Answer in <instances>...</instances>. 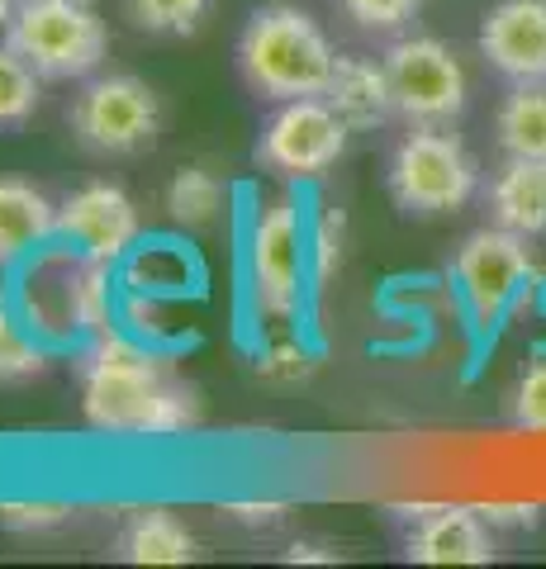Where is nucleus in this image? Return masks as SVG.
<instances>
[{"mask_svg": "<svg viewBox=\"0 0 546 569\" xmlns=\"http://www.w3.org/2000/svg\"><path fill=\"white\" fill-rule=\"evenodd\" d=\"M414 527L404 537V556L418 565H489L495 560V527L480 518V508L456 503H414L395 508Z\"/></svg>", "mask_w": 546, "mask_h": 569, "instance_id": "f8f14e48", "label": "nucleus"}, {"mask_svg": "<svg viewBox=\"0 0 546 569\" xmlns=\"http://www.w3.org/2000/svg\"><path fill=\"white\" fill-rule=\"evenodd\" d=\"M48 366L43 347L24 332V323H14V313L0 305V385H29L39 380Z\"/></svg>", "mask_w": 546, "mask_h": 569, "instance_id": "4be33fe9", "label": "nucleus"}, {"mask_svg": "<svg viewBox=\"0 0 546 569\" xmlns=\"http://www.w3.org/2000/svg\"><path fill=\"white\" fill-rule=\"evenodd\" d=\"M338 6L366 33H404L418 20L423 0H338Z\"/></svg>", "mask_w": 546, "mask_h": 569, "instance_id": "5701e85b", "label": "nucleus"}, {"mask_svg": "<svg viewBox=\"0 0 546 569\" xmlns=\"http://www.w3.org/2000/svg\"><path fill=\"white\" fill-rule=\"evenodd\" d=\"M72 503H0V531H20V537H43L72 522Z\"/></svg>", "mask_w": 546, "mask_h": 569, "instance_id": "393cba45", "label": "nucleus"}, {"mask_svg": "<svg viewBox=\"0 0 546 569\" xmlns=\"http://www.w3.org/2000/svg\"><path fill=\"white\" fill-rule=\"evenodd\" d=\"M81 408L96 432L171 437L200 422V389L171 361L105 328L81 356Z\"/></svg>", "mask_w": 546, "mask_h": 569, "instance_id": "f257e3e1", "label": "nucleus"}, {"mask_svg": "<svg viewBox=\"0 0 546 569\" xmlns=\"http://www.w3.org/2000/svg\"><path fill=\"white\" fill-rule=\"evenodd\" d=\"M6 43L43 81H77L105 62L110 29L96 0H24L6 24Z\"/></svg>", "mask_w": 546, "mask_h": 569, "instance_id": "7ed1b4c3", "label": "nucleus"}, {"mask_svg": "<svg viewBox=\"0 0 546 569\" xmlns=\"http://www.w3.org/2000/svg\"><path fill=\"white\" fill-rule=\"evenodd\" d=\"M508 413H514V427H523V432L546 437V361L527 366L518 376L514 399H508Z\"/></svg>", "mask_w": 546, "mask_h": 569, "instance_id": "b1692460", "label": "nucleus"}, {"mask_svg": "<svg viewBox=\"0 0 546 569\" xmlns=\"http://www.w3.org/2000/svg\"><path fill=\"white\" fill-rule=\"evenodd\" d=\"M332 52L324 24L299 6H261L238 33V77L248 81V91L261 100H305L324 96L332 77Z\"/></svg>", "mask_w": 546, "mask_h": 569, "instance_id": "f03ea898", "label": "nucleus"}, {"mask_svg": "<svg viewBox=\"0 0 546 569\" xmlns=\"http://www.w3.org/2000/svg\"><path fill=\"white\" fill-rule=\"evenodd\" d=\"M115 556L129 565H186V560H196L200 550H196L190 527L176 518L171 508H138L133 518L119 527Z\"/></svg>", "mask_w": 546, "mask_h": 569, "instance_id": "f3484780", "label": "nucleus"}, {"mask_svg": "<svg viewBox=\"0 0 546 569\" xmlns=\"http://www.w3.org/2000/svg\"><path fill=\"white\" fill-rule=\"evenodd\" d=\"M347 119L332 110L324 96L280 100V110L261 123L252 162L261 171H276L286 181H314L343 162L347 152Z\"/></svg>", "mask_w": 546, "mask_h": 569, "instance_id": "6e6552de", "label": "nucleus"}, {"mask_svg": "<svg viewBox=\"0 0 546 569\" xmlns=\"http://www.w3.org/2000/svg\"><path fill=\"white\" fill-rule=\"evenodd\" d=\"M489 223L508 228L523 238H546V162H527V157H504L499 176L485 190Z\"/></svg>", "mask_w": 546, "mask_h": 569, "instance_id": "2eb2a0df", "label": "nucleus"}, {"mask_svg": "<svg viewBox=\"0 0 546 569\" xmlns=\"http://www.w3.org/2000/svg\"><path fill=\"white\" fill-rule=\"evenodd\" d=\"M110 261L91 252L48 257L29 271V318L48 332H105L110 328Z\"/></svg>", "mask_w": 546, "mask_h": 569, "instance_id": "1a4fd4ad", "label": "nucleus"}, {"mask_svg": "<svg viewBox=\"0 0 546 569\" xmlns=\"http://www.w3.org/2000/svg\"><path fill=\"white\" fill-rule=\"evenodd\" d=\"M338 257H343V219L338 213H324V219L314 223V276L328 280Z\"/></svg>", "mask_w": 546, "mask_h": 569, "instance_id": "a878e982", "label": "nucleus"}, {"mask_svg": "<svg viewBox=\"0 0 546 569\" xmlns=\"http://www.w3.org/2000/svg\"><path fill=\"white\" fill-rule=\"evenodd\" d=\"M228 200V186L209 167H181L167 186V213L181 228H209Z\"/></svg>", "mask_w": 546, "mask_h": 569, "instance_id": "6ab92c4d", "label": "nucleus"}, {"mask_svg": "<svg viewBox=\"0 0 546 569\" xmlns=\"http://www.w3.org/2000/svg\"><path fill=\"white\" fill-rule=\"evenodd\" d=\"M39 71L10 43H0V129H24L39 114Z\"/></svg>", "mask_w": 546, "mask_h": 569, "instance_id": "412c9836", "label": "nucleus"}, {"mask_svg": "<svg viewBox=\"0 0 546 569\" xmlns=\"http://www.w3.org/2000/svg\"><path fill=\"white\" fill-rule=\"evenodd\" d=\"M480 518H485L489 527L523 531V527H537V518H542V503H480Z\"/></svg>", "mask_w": 546, "mask_h": 569, "instance_id": "bb28decb", "label": "nucleus"}, {"mask_svg": "<svg viewBox=\"0 0 546 569\" xmlns=\"http://www.w3.org/2000/svg\"><path fill=\"white\" fill-rule=\"evenodd\" d=\"M219 512H228L234 522H248V527H271V522H280L286 518V503H224Z\"/></svg>", "mask_w": 546, "mask_h": 569, "instance_id": "cd10ccee", "label": "nucleus"}, {"mask_svg": "<svg viewBox=\"0 0 546 569\" xmlns=\"http://www.w3.org/2000/svg\"><path fill=\"white\" fill-rule=\"evenodd\" d=\"M451 280H456V290H461L475 323H499L504 313H514L542 284V261L533 252V238L489 223V228H475V233L456 247Z\"/></svg>", "mask_w": 546, "mask_h": 569, "instance_id": "0eeeda50", "label": "nucleus"}, {"mask_svg": "<svg viewBox=\"0 0 546 569\" xmlns=\"http://www.w3.org/2000/svg\"><path fill=\"white\" fill-rule=\"evenodd\" d=\"M324 100L347 119L351 133H371L380 123L395 119V96L390 77H385V58H361V52H338L328 77Z\"/></svg>", "mask_w": 546, "mask_h": 569, "instance_id": "4468645a", "label": "nucleus"}, {"mask_svg": "<svg viewBox=\"0 0 546 569\" xmlns=\"http://www.w3.org/2000/svg\"><path fill=\"white\" fill-rule=\"evenodd\" d=\"M385 186L404 213L443 219V213L470 204L475 186H480V167L451 129H409L390 152Z\"/></svg>", "mask_w": 546, "mask_h": 569, "instance_id": "20e7f679", "label": "nucleus"}, {"mask_svg": "<svg viewBox=\"0 0 546 569\" xmlns=\"http://www.w3.org/2000/svg\"><path fill=\"white\" fill-rule=\"evenodd\" d=\"M475 43L504 81L546 86V0H495Z\"/></svg>", "mask_w": 546, "mask_h": 569, "instance_id": "9b49d317", "label": "nucleus"}, {"mask_svg": "<svg viewBox=\"0 0 546 569\" xmlns=\"http://www.w3.org/2000/svg\"><path fill=\"white\" fill-rule=\"evenodd\" d=\"M52 228H58V204L20 176H0V266L29 257Z\"/></svg>", "mask_w": 546, "mask_h": 569, "instance_id": "dca6fc26", "label": "nucleus"}, {"mask_svg": "<svg viewBox=\"0 0 546 569\" xmlns=\"http://www.w3.org/2000/svg\"><path fill=\"white\" fill-rule=\"evenodd\" d=\"M24 0H0V24H10L14 20V10H20Z\"/></svg>", "mask_w": 546, "mask_h": 569, "instance_id": "c756f323", "label": "nucleus"}, {"mask_svg": "<svg viewBox=\"0 0 546 569\" xmlns=\"http://www.w3.org/2000/svg\"><path fill=\"white\" fill-rule=\"evenodd\" d=\"M305 233H299V209L290 194L257 213L252 247H248V276H252V305L271 323H290L299 313V261H305Z\"/></svg>", "mask_w": 546, "mask_h": 569, "instance_id": "9d476101", "label": "nucleus"}, {"mask_svg": "<svg viewBox=\"0 0 546 569\" xmlns=\"http://www.w3.org/2000/svg\"><path fill=\"white\" fill-rule=\"evenodd\" d=\"M72 138L96 157H138L152 152L162 138V100L148 81L129 71H110L81 86V96L67 104Z\"/></svg>", "mask_w": 546, "mask_h": 569, "instance_id": "39448f33", "label": "nucleus"}, {"mask_svg": "<svg viewBox=\"0 0 546 569\" xmlns=\"http://www.w3.org/2000/svg\"><path fill=\"white\" fill-rule=\"evenodd\" d=\"M385 77H390L395 119L409 129H451L470 104V77L461 52L443 39H399L385 52Z\"/></svg>", "mask_w": 546, "mask_h": 569, "instance_id": "423d86ee", "label": "nucleus"}, {"mask_svg": "<svg viewBox=\"0 0 546 569\" xmlns=\"http://www.w3.org/2000/svg\"><path fill=\"white\" fill-rule=\"evenodd\" d=\"M138 204L119 186L96 181L81 186L77 194H67L58 204V233L72 238L81 252H91L100 261H119L138 242Z\"/></svg>", "mask_w": 546, "mask_h": 569, "instance_id": "ddd939ff", "label": "nucleus"}, {"mask_svg": "<svg viewBox=\"0 0 546 569\" xmlns=\"http://www.w3.org/2000/svg\"><path fill=\"white\" fill-rule=\"evenodd\" d=\"M215 0H125V14L133 29L157 33V39H190L200 33Z\"/></svg>", "mask_w": 546, "mask_h": 569, "instance_id": "aec40b11", "label": "nucleus"}, {"mask_svg": "<svg viewBox=\"0 0 546 569\" xmlns=\"http://www.w3.org/2000/svg\"><path fill=\"white\" fill-rule=\"evenodd\" d=\"M286 560H314V565H332L338 556H328L324 546H314V541H295L290 550H286Z\"/></svg>", "mask_w": 546, "mask_h": 569, "instance_id": "c85d7f7f", "label": "nucleus"}, {"mask_svg": "<svg viewBox=\"0 0 546 569\" xmlns=\"http://www.w3.org/2000/svg\"><path fill=\"white\" fill-rule=\"evenodd\" d=\"M495 142L504 157L546 162V86H514L495 110Z\"/></svg>", "mask_w": 546, "mask_h": 569, "instance_id": "a211bd4d", "label": "nucleus"}]
</instances>
